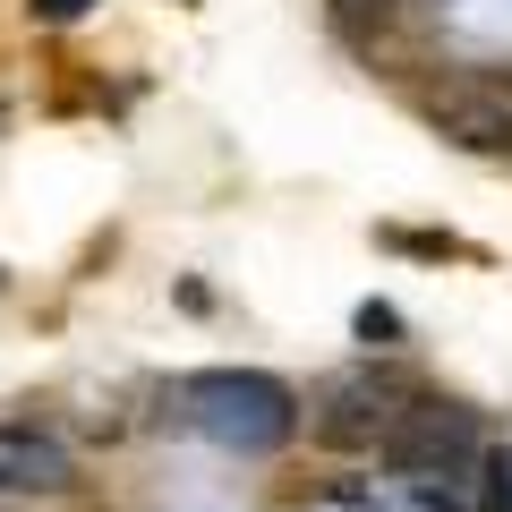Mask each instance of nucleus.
I'll list each match as a JSON object with an SVG mask.
<instances>
[{"label": "nucleus", "mask_w": 512, "mask_h": 512, "mask_svg": "<svg viewBox=\"0 0 512 512\" xmlns=\"http://www.w3.org/2000/svg\"><path fill=\"white\" fill-rule=\"evenodd\" d=\"M427 128L461 154H512V69H453L427 94Z\"/></svg>", "instance_id": "2"}, {"label": "nucleus", "mask_w": 512, "mask_h": 512, "mask_svg": "<svg viewBox=\"0 0 512 512\" xmlns=\"http://www.w3.org/2000/svg\"><path fill=\"white\" fill-rule=\"evenodd\" d=\"M478 453H487V444H478V419L461 402H436V393H419L410 419L384 436V470L419 478V487H427V478H461Z\"/></svg>", "instance_id": "4"}, {"label": "nucleus", "mask_w": 512, "mask_h": 512, "mask_svg": "<svg viewBox=\"0 0 512 512\" xmlns=\"http://www.w3.org/2000/svg\"><path fill=\"white\" fill-rule=\"evenodd\" d=\"M180 419L222 453H274L299 427V402H291V384L256 376V367H205V376L180 384Z\"/></svg>", "instance_id": "1"}, {"label": "nucleus", "mask_w": 512, "mask_h": 512, "mask_svg": "<svg viewBox=\"0 0 512 512\" xmlns=\"http://www.w3.org/2000/svg\"><path fill=\"white\" fill-rule=\"evenodd\" d=\"M410 384H393V376H376V367H350V376H333L325 393H316V436L333 444V453H367L376 444L384 453V436L410 419Z\"/></svg>", "instance_id": "3"}, {"label": "nucleus", "mask_w": 512, "mask_h": 512, "mask_svg": "<svg viewBox=\"0 0 512 512\" xmlns=\"http://www.w3.org/2000/svg\"><path fill=\"white\" fill-rule=\"evenodd\" d=\"M359 333H367V342H393V333H402V316H393V308H376V299H367V308H359Z\"/></svg>", "instance_id": "7"}, {"label": "nucleus", "mask_w": 512, "mask_h": 512, "mask_svg": "<svg viewBox=\"0 0 512 512\" xmlns=\"http://www.w3.org/2000/svg\"><path fill=\"white\" fill-rule=\"evenodd\" d=\"M35 9H43V18H86L94 0H35Z\"/></svg>", "instance_id": "8"}, {"label": "nucleus", "mask_w": 512, "mask_h": 512, "mask_svg": "<svg viewBox=\"0 0 512 512\" xmlns=\"http://www.w3.org/2000/svg\"><path fill=\"white\" fill-rule=\"evenodd\" d=\"M384 18H393V0H333V26H350V35H367Z\"/></svg>", "instance_id": "6"}, {"label": "nucleus", "mask_w": 512, "mask_h": 512, "mask_svg": "<svg viewBox=\"0 0 512 512\" xmlns=\"http://www.w3.org/2000/svg\"><path fill=\"white\" fill-rule=\"evenodd\" d=\"M478 512H512V453H478Z\"/></svg>", "instance_id": "5"}]
</instances>
